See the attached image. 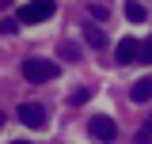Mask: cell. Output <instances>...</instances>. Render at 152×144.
Here are the masks:
<instances>
[{
  "label": "cell",
  "instance_id": "1",
  "mask_svg": "<svg viewBox=\"0 0 152 144\" xmlns=\"http://www.w3.org/2000/svg\"><path fill=\"white\" fill-rule=\"evenodd\" d=\"M19 72H23V80H27V84H50V80L61 76L57 61H46V57H27Z\"/></svg>",
  "mask_w": 152,
  "mask_h": 144
},
{
  "label": "cell",
  "instance_id": "2",
  "mask_svg": "<svg viewBox=\"0 0 152 144\" xmlns=\"http://www.w3.org/2000/svg\"><path fill=\"white\" fill-rule=\"evenodd\" d=\"M57 12V0H27L19 8V23H46Z\"/></svg>",
  "mask_w": 152,
  "mask_h": 144
},
{
  "label": "cell",
  "instance_id": "3",
  "mask_svg": "<svg viewBox=\"0 0 152 144\" xmlns=\"http://www.w3.org/2000/svg\"><path fill=\"white\" fill-rule=\"evenodd\" d=\"M88 133H91L95 140H114L118 137V121L107 118V114H95L91 121H88Z\"/></svg>",
  "mask_w": 152,
  "mask_h": 144
},
{
  "label": "cell",
  "instance_id": "4",
  "mask_svg": "<svg viewBox=\"0 0 152 144\" xmlns=\"http://www.w3.org/2000/svg\"><path fill=\"white\" fill-rule=\"evenodd\" d=\"M19 121L31 125V129H42L46 125V106H42V103H23V106H19Z\"/></svg>",
  "mask_w": 152,
  "mask_h": 144
},
{
  "label": "cell",
  "instance_id": "5",
  "mask_svg": "<svg viewBox=\"0 0 152 144\" xmlns=\"http://www.w3.org/2000/svg\"><path fill=\"white\" fill-rule=\"evenodd\" d=\"M137 53H141V42H137V38H118V46H114L118 65H129V61H137Z\"/></svg>",
  "mask_w": 152,
  "mask_h": 144
},
{
  "label": "cell",
  "instance_id": "6",
  "mask_svg": "<svg viewBox=\"0 0 152 144\" xmlns=\"http://www.w3.org/2000/svg\"><path fill=\"white\" fill-rule=\"evenodd\" d=\"M84 38H88L91 49H103V46H107V34L99 31V23H84Z\"/></svg>",
  "mask_w": 152,
  "mask_h": 144
},
{
  "label": "cell",
  "instance_id": "7",
  "mask_svg": "<svg viewBox=\"0 0 152 144\" xmlns=\"http://www.w3.org/2000/svg\"><path fill=\"white\" fill-rule=\"evenodd\" d=\"M126 19H129V23H145V19H148V8H145L141 0H126Z\"/></svg>",
  "mask_w": 152,
  "mask_h": 144
},
{
  "label": "cell",
  "instance_id": "8",
  "mask_svg": "<svg viewBox=\"0 0 152 144\" xmlns=\"http://www.w3.org/2000/svg\"><path fill=\"white\" fill-rule=\"evenodd\" d=\"M129 95H133V103H148L152 99V80H137Z\"/></svg>",
  "mask_w": 152,
  "mask_h": 144
},
{
  "label": "cell",
  "instance_id": "9",
  "mask_svg": "<svg viewBox=\"0 0 152 144\" xmlns=\"http://www.w3.org/2000/svg\"><path fill=\"white\" fill-rule=\"evenodd\" d=\"M57 57L61 61H80V46L76 42H57Z\"/></svg>",
  "mask_w": 152,
  "mask_h": 144
},
{
  "label": "cell",
  "instance_id": "10",
  "mask_svg": "<svg viewBox=\"0 0 152 144\" xmlns=\"http://www.w3.org/2000/svg\"><path fill=\"white\" fill-rule=\"evenodd\" d=\"M133 144H152V114L145 118V125H141V133L133 137Z\"/></svg>",
  "mask_w": 152,
  "mask_h": 144
},
{
  "label": "cell",
  "instance_id": "11",
  "mask_svg": "<svg viewBox=\"0 0 152 144\" xmlns=\"http://www.w3.org/2000/svg\"><path fill=\"white\" fill-rule=\"evenodd\" d=\"M88 99H91V91H88V87H76L72 95H69V103H72V106H84Z\"/></svg>",
  "mask_w": 152,
  "mask_h": 144
},
{
  "label": "cell",
  "instance_id": "12",
  "mask_svg": "<svg viewBox=\"0 0 152 144\" xmlns=\"http://www.w3.org/2000/svg\"><path fill=\"white\" fill-rule=\"evenodd\" d=\"M141 65H152V38H145V42H141Z\"/></svg>",
  "mask_w": 152,
  "mask_h": 144
},
{
  "label": "cell",
  "instance_id": "13",
  "mask_svg": "<svg viewBox=\"0 0 152 144\" xmlns=\"http://www.w3.org/2000/svg\"><path fill=\"white\" fill-rule=\"evenodd\" d=\"M88 12H91V23H103V19H107V8H103V4H91Z\"/></svg>",
  "mask_w": 152,
  "mask_h": 144
},
{
  "label": "cell",
  "instance_id": "14",
  "mask_svg": "<svg viewBox=\"0 0 152 144\" xmlns=\"http://www.w3.org/2000/svg\"><path fill=\"white\" fill-rule=\"evenodd\" d=\"M15 31V19H0V34H12Z\"/></svg>",
  "mask_w": 152,
  "mask_h": 144
},
{
  "label": "cell",
  "instance_id": "15",
  "mask_svg": "<svg viewBox=\"0 0 152 144\" xmlns=\"http://www.w3.org/2000/svg\"><path fill=\"white\" fill-rule=\"evenodd\" d=\"M12 144H31V140H12Z\"/></svg>",
  "mask_w": 152,
  "mask_h": 144
},
{
  "label": "cell",
  "instance_id": "16",
  "mask_svg": "<svg viewBox=\"0 0 152 144\" xmlns=\"http://www.w3.org/2000/svg\"><path fill=\"white\" fill-rule=\"evenodd\" d=\"M4 4H8V0H0V8H4Z\"/></svg>",
  "mask_w": 152,
  "mask_h": 144
},
{
  "label": "cell",
  "instance_id": "17",
  "mask_svg": "<svg viewBox=\"0 0 152 144\" xmlns=\"http://www.w3.org/2000/svg\"><path fill=\"white\" fill-rule=\"evenodd\" d=\"M0 125H4V114H0Z\"/></svg>",
  "mask_w": 152,
  "mask_h": 144
}]
</instances>
